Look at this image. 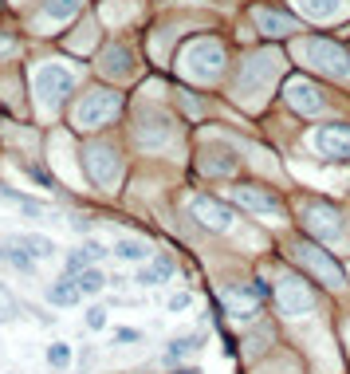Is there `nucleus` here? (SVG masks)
<instances>
[{
	"label": "nucleus",
	"instance_id": "nucleus-1",
	"mask_svg": "<svg viewBox=\"0 0 350 374\" xmlns=\"http://www.w3.org/2000/svg\"><path fill=\"white\" fill-rule=\"evenodd\" d=\"M315 146L323 158H350V126H319Z\"/></svg>",
	"mask_w": 350,
	"mask_h": 374
},
{
	"label": "nucleus",
	"instance_id": "nucleus-2",
	"mask_svg": "<svg viewBox=\"0 0 350 374\" xmlns=\"http://www.w3.org/2000/svg\"><path fill=\"white\" fill-rule=\"evenodd\" d=\"M193 217H201L209 229H229V225H232V209L220 205V201H213V197H197V201H193Z\"/></svg>",
	"mask_w": 350,
	"mask_h": 374
},
{
	"label": "nucleus",
	"instance_id": "nucleus-3",
	"mask_svg": "<svg viewBox=\"0 0 350 374\" xmlns=\"http://www.w3.org/2000/svg\"><path fill=\"white\" fill-rule=\"evenodd\" d=\"M12 244H20L28 256H36V260H51V256L60 253L55 248V241L51 237H44V232H16V237H8Z\"/></svg>",
	"mask_w": 350,
	"mask_h": 374
},
{
	"label": "nucleus",
	"instance_id": "nucleus-4",
	"mask_svg": "<svg viewBox=\"0 0 350 374\" xmlns=\"http://www.w3.org/2000/svg\"><path fill=\"white\" fill-rule=\"evenodd\" d=\"M232 197H236L240 205H248V209H260V213H276V209L283 205L276 194H268V189H260V185H240Z\"/></svg>",
	"mask_w": 350,
	"mask_h": 374
},
{
	"label": "nucleus",
	"instance_id": "nucleus-5",
	"mask_svg": "<svg viewBox=\"0 0 350 374\" xmlns=\"http://www.w3.org/2000/svg\"><path fill=\"white\" fill-rule=\"evenodd\" d=\"M0 264H8L12 272H20V276H36V256H28L20 244L4 241V253H0Z\"/></svg>",
	"mask_w": 350,
	"mask_h": 374
},
{
	"label": "nucleus",
	"instance_id": "nucleus-6",
	"mask_svg": "<svg viewBox=\"0 0 350 374\" xmlns=\"http://www.w3.org/2000/svg\"><path fill=\"white\" fill-rule=\"evenodd\" d=\"M79 300H83V291H79V284H75L71 276H63L60 284H51V288H48V303H51V307H75Z\"/></svg>",
	"mask_w": 350,
	"mask_h": 374
},
{
	"label": "nucleus",
	"instance_id": "nucleus-7",
	"mask_svg": "<svg viewBox=\"0 0 350 374\" xmlns=\"http://www.w3.org/2000/svg\"><path fill=\"white\" fill-rule=\"evenodd\" d=\"M169 276H173V260H169V256H157L154 264H146L142 272H138V284H142V288H157V284H169Z\"/></svg>",
	"mask_w": 350,
	"mask_h": 374
},
{
	"label": "nucleus",
	"instance_id": "nucleus-8",
	"mask_svg": "<svg viewBox=\"0 0 350 374\" xmlns=\"http://www.w3.org/2000/svg\"><path fill=\"white\" fill-rule=\"evenodd\" d=\"M0 197H4V201H12V205L20 209V213H28V217H44V213H48V205H44V201H36V197L20 194V189L4 185V181H0Z\"/></svg>",
	"mask_w": 350,
	"mask_h": 374
},
{
	"label": "nucleus",
	"instance_id": "nucleus-9",
	"mask_svg": "<svg viewBox=\"0 0 350 374\" xmlns=\"http://www.w3.org/2000/svg\"><path fill=\"white\" fill-rule=\"evenodd\" d=\"M75 284H79V291H83V296H98V291L107 288L110 280L103 276V268H98V264H91V268H83V272L75 276Z\"/></svg>",
	"mask_w": 350,
	"mask_h": 374
},
{
	"label": "nucleus",
	"instance_id": "nucleus-10",
	"mask_svg": "<svg viewBox=\"0 0 350 374\" xmlns=\"http://www.w3.org/2000/svg\"><path fill=\"white\" fill-rule=\"evenodd\" d=\"M201 343H205V335H201V331H197V335H182V339H173V343L166 347V362H182L185 355H189V350H197Z\"/></svg>",
	"mask_w": 350,
	"mask_h": 374
},
{
	"label": "nucleus",
	"instance_id": "nucleus-11",
	"mask_svg": "<svg viewBox=\"0 0 350 374\" xmlns=\"http://www.w3.org/2000/svg\"><path fill=\"white\" fill-rule=\"evenodd\" d=\"M260 24L268 28V32H272V36H283V32H295V20H291V16H276V12H260Z\"/></svg>",
	"mask_w": 350,
	"mask_h": 374
},
{
	"label": "nucleus",
	"instance_id": "nucleus-12",
	"mask_svg": "<svg viewBox=\"0 0 350 374\" xmlns=\"http://www.w3.org/2000/svg\"><path fill=\"white\" fill-rule=\"evenodd\" d=\"M110 253L119 256V260H146V256H150V248H146L142 241H119Z\"/></svg>",
	"mask_w": 350,
	"mask_h": 374
},
{
	"label": "nucleus",
	"instance_id": "nucleus-13",
	"mask_svg": "<svg viewBox=\"0 0 350 374\" xmlns=\"http://www.w3.org/2000/svg\"><path fill=\"white\" fill-rule=\"evenodd\" d=\"M48 366L51 371H67V366H71V347H67V343H51L48 347Z\"/></svg>",
	"mask_w": 350,
	"mask_h": 374
},
{
	"label": "nucleus",
	"instance_id": "nucleus-14",
	"mask_svg": "<svg viewBox=\"0 0 350 374\" xmlns=\"http://www.w3.org/2000/svg\"><path fill=\"white\" fill-rule=\"evenodd\" d=\"M79 253L87 256V264H98V260H103V256H107L110 248H107L103 241H95V237H91V241H83V244H79Z\"/></svg>",
	"mask_w": 350,
	"mask_h": 374
},
{
	"label": "nucleus",
	"instance_id": "nucleus-15",
	"mask_svg": "<svg viewBox=\"0 0 350 374\" xmlns=\"http://www.w3.org/2000/svg\"><path fill=\"white\" fill-rule=\"evenodd\" d=\"M16 315H20V303L12 300V291L0 284V319H16Z\"/></svg>",
	"mask_w": 350,
	"mask_h": 374
},
{
	"label": "nucleus",
	"instance_id": "nucleus-16",
	"mask_svg": "<svg viewBox=\"0 0 350 374\" xmlns=\"http://www.w3.org/2000/svg\"><path fill=\"white\" fill-rule=\"evenodd\" d=\"M83 323H87V331H103L107 327V307H91Z\"/></svg>",
	"mask_w": 350,
	"mask_h": 374
},
{
	"label": "nucleus",
	"instance_id": "nucleus-17",
	"mask_svg": "<svg viewBox=\"0 0 350 374\" xmlns=\"http://www.w3.org/2000/svg\"><path fill=\"white\" fill-rule=\"evenodd\" d=\"M20 169H24V173H28V178H32V181H40L44 189H51V185H55V181H51V173H44V169H40V166H28V162H20Z\"/></svg>",
	"mask_w": 350,
	"mask_h": 374
},
{
	"label": "nucleus",
	"instance_id": "nucleus-18",
	"mask_svg": "<svg viewBox=\"0 0 350 374\" xmlns=\"http://www.w3.org/2000/svg\"><path fill=\"white\" fill-rule=\"evenodd\" d=\"M114 343H142V331H134V327H119V331H114Z\"/></svg>",
	"mask_w": 350,
	"mask_h": 374
},
{
	"label": "nucleus",
	"instance_id": "nucleus-19",
	"mask_svg": "<svg viewBox=\"0 0 350 374\" xmlns=\"http://www.w3.org/2000/svg\"><path fill=\"white\" fill-rule=\"evenodd\" d=\"M189 303H193V296H189V291H177V296H169V312H185Z\"/></svg>",
	"mask_w": 350,
	"mask_h": 374
},
{
	"label": "nucleus",
	"instance_id": "nucleus-20",
	"mask_svg": "<svg viewBox=\"0 0 350 374\" xmlns=\"http://www.w3.org/2000/svg\"><path fill=\"white\" fill-rule=\"evenodd\" d=\"M177 374H201V371H177Z\"/></svg>",
	"mask_w": 350,
	"mask_h": 374
},
{
	"label": "nucleus",
	"instance_id": "nucleus-21",
	"mask_svg": "<svg viewBox=\"0 0 350 374\" xmlns=\"http://www.w3.org/2000/svg\"><path fill=\"white\" fill-rule=\"evenodd\" d=\"M0 253H4V241H0Z\"/></svg>",
	"mask_w": 350,
	"mask_h": 374
}]
</instances>
